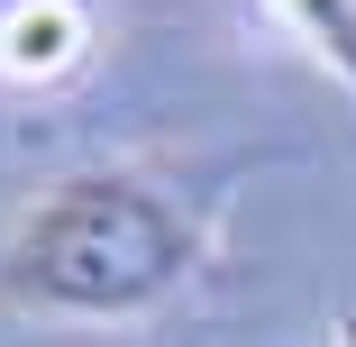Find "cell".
I'll list each match as a JSON object with an SVG mask.
<instances>
[{
	"instance_id": "obj_1",
	"label": "cell",
	"mask_w": 356,
	"mask_h": 347,
	"mask_svg": "<svg viewBox=\"0 0 356 347\" xmlns=\"http://www.w3.org/2000/svg\"><path fill=\"white\" fill-rule=\"evenodd\" d=\"M220 183L165 165H92L46 183L0 238V311L19 320H137L174 302L220 247Z\"/></svg>"
},
{
	"instance_id": "obj_2",
	"label": "cell",
	"mask_w": 356,
	"mask_h": 347,
	"mask_svg": "<svg viewBox=\"0 0 356 347\" xmlns=\"http://www.w3.org/2000/svg\"><path fill=\"white\" fill-rule=\"evenodd\" d=\"M101 28L83 0H10L0 10V83L10 92H55L92 64Z\"/></svg>"
},
{
	"instance_id": "obj_3",
	"label": "cell",
	"mask_w": 356,
	"mask_h": 347,
	"mask_svg": "<svg viewBox=\"0 0 356 347\" xmlns=\"http://www.w3.org/2000/svg\"><path fill=\"white\" fill-rule=\"evenodd\" d=\"M256 10H265V28L283 46H302L320 74L356 101V0H256Z\"/></svg>"
},
{
	"instance_id": "obj_4",
	"label": "cell",
	"mask_w": 356,
	"mask_h": 347,
	"mask_svg": "<svg viewBox=\"0 0 356 347\" xmlns=\"http://www.w3.org/2000/svg\"><path fill=\"white\" fill-rule=\"evenodd\" d=\"M329 347H356V302L338 311V329H329Z\"/></svg>"
}]
</instances>
